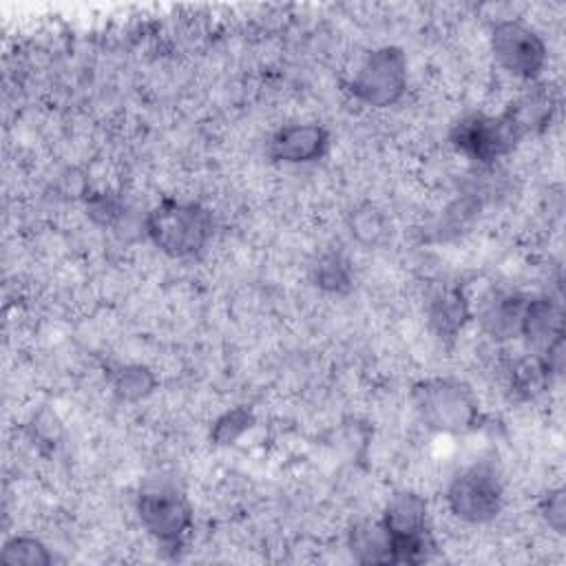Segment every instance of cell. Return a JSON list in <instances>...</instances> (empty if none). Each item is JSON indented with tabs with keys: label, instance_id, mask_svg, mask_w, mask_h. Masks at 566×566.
Returning <instances> with one entry per match:
<instances>
[{
	"label": "cell",
	"instance_id": "16",
	"mask_svg": "<svg viewBox=\"0 0 566 566\" xmlns=\"http://www.w3.org/2000/svg\"><path fill=\"white\" fill-rule=\"evenodd\" d=\"M113 389L122 400H139L155 389V376L148 367L126 365L115 371Z\"/></svg>",
	"mask_w": 566,
	"mask_h": 566
},
{
	"label": "cell",
	"instance_id": "3",
	"mask_svg": "<svg viewBox=\"0 0 566 566\" xmlns=\"http://www.w3.org/2000/svg\"><path fill=\"white\" fill-rule=\"evenodd\" d=\"M504 502L502 478L491 462H478L462 469L447 489L451 513L464 522L482 524L493 520Z\"/></svg>",
	"mask_w": 566,
	"mask_h": 566
},
{
	"label": "cell",
	"instance_id": "8",
	"mask_svg": "<svg viewBox=\"0 0 566 566\" xmlns=\"http://www.w3.org/2000/svg\"><path fill=\"white\" fill-rule=\"evenodd\" d=\"M137 515L144 528L168 548L179 546L192 526V509L175 489L142 491Z\"/></svg>",
	"mask_w": 566,
	"mask_h": 566
},
{
	"label": "cell",
	"instance_id": "13",
	"mask_svg": "<svg viewBox=\"0 0 566 566\" xmlns=\"http://www.w3.org/2000/svg\"><path fill=\"white\" fill-rule=\"evenodd\" d=\"M349 551L360 564H394L391 537L380 522H360L349 531Z\"/></svg>",
	"mask_w": 566,
	"mask_h": 566
},
{
	"label": "cell",
	"instance_id": "20",
	"mask_svg": "<svg viewBox=\"0 0 566 566\" xmlns=\"http://www.w3.org/2000/svg\"><path fill=\"white\" fill-rule=\"evenodd\" d=\"M539 513L553 531L564 533V528H566V495H564V489L548 491L539 502Z\"/></svg>",
	"mask_w": 566,
	"mask_h": 566
},
{
	"label": "cell",
	"instance_id": "2",
	"mask_svg": "<svg viewBox=\"0 0 566 566\" xmlns=\"http://www.w3.org/2000/svg\"><path fill=\"white\" fill-rule=\"evenodd\" d=\"M413 402L420 418L442 433H467L478 420V402L471 389L453 378H429L413 387Z\"/></svg>",
	"mask_w": 566,
	"mask_h": 566
},
{
	"label": "cell",
	"instance_id": "4",
	"mask_svg": "<svg viewBox=\"0 0 566 566\" xmlns=\"http://www.w3.org/2000/svg\"><path fill=\"white\" fill-rule=\"evenodd\" d=\"M382 524L391 537L394 564H420L433 548L427 528V502L418 493H396L385 513Z\"/></svg>",
	"mask_w": 566,
	"mask_h": 566
},
{
	"label": "cell",
	"instance_id": "17",
	"mask_svg": "<svg viewBox=\"0 0 566 566\" xmlns=\"http://www.w3.org/2000/svg\"><path fill=\"white\" fill-rule=\"evenodd\" d=\"M349 230L352 234L365 243V245H376L385 239L387 234V221L382 217L380 210H376L374 206H360L352 212L349 217Z\"/></svg>",
	"mask_w": 566,
	"mask_h": 566
},
{
	"label": "cell",
	"instance_id": "6",
	"mask_svg": "<svg viewBox=\"0 0 566 566\" xmlns=\"http://www.w3.org/2000/svg\"><path fill=\"white\" fill-rule=\"evenodd\" d=\"M522 137L524 133L509 111L497 117L469 115L460 119L451 133L453 146L482 164L511 153Z\"/></svg>",
	"mask_w": 566,
	"mask_h": 566
},
{
	"label": "cell",
	"instance_id": "14",
	"mask_svg": "<svg viewBox=\"0 0 566 566\" xmlns=\"http://www.w3.org/2000/svg\"><path fill=\"white\" fill-rule=\"evenodd\" d=\"M312 281L316 287L334 294H345L352 287V270L343 254L327 252L321 254L312 265Z\"/></svg>",
	"mask_w": 566,
	"mask_h": 566
},
{
	"label": "cell",
	"instance_id": "7",
	"mask_svg": "<svg viewBox=\"0 0 566 566\" xmlns=\"http://www.w3.org/2000/svg\"><path fill=\"white\" fill-rule=\"evenodd\" d=\"M491 49L502 69L533 80L546 64L544 40L520 20H500L491 31Z\"/></svg>",
	"mask_w": 566,
	"mask_h": 566
},
{
	"label": "cell",
	"instance_id": "21",
	"mask_svg": "<svg viewBox=\"0 0 566 566\" xmlns=\"http://www.w3.org/2000/svg\"><path fill=\"white\" fill-rule=\"evenodd\" d=\"M88 214L102 223V226H111L115 219H119L122 214V201L113 195H95L91 201H88Z\"/></svg>",
	"mask_w": 566,
	"mask_h": 566
},
{
	"label": "cell",
	"instance_id": "10",
	"mask_svg": "<svg viewBox=\"0 0 566 566\" xmlns=\"http://www.w3.org/2000/svg\"><path fill=\"white\" fill-rule=\"evenodd\" d=\"M528 298L520 294H495L480 310L482 329L495 340H509L520 336L522 318Z\"/></svg>",
	"mask_w": 566,
	"mask_h": 566
},
{
	"label": "cell",
	"instance_id": "11",
	"mask_svg": "<svg viewBox=\"0 0 566 566\" xmlns=\"http://www.w3.org/2000/svg\"><path fill=\"white\" fill-rule=\"evenodd\" d=\"M471 318V307L460 287L438 292L429 305V325L440 338H453Z\"/></svg>",
	"mask_w": 566,
	"mask_h": 566
},
{
	"label": "cell",
	"instance_id": "15",
	"mask_svg": "<svg viewBox=\"0 0 566 566\" xmlns=\"http://www.w3.org/2000/svg\"><path fill=\"white\" fill-rule=\"evenodd\" d=\"M49 548L35 537H11L4 542L0 551V562L9 566H49L51 564Z\"/></svg>",
	"mask_w": 566,
	"mask_h": 566
},
{
	"label": "cell",
	"instance_id": "9",
	"mask_svg": "<svg viewBox=\"0 0 566 566\" xmlns=\"http://www.w3.org/2000/svg\"><path fill=\"white\" fill-rule=\"evenodd\" d=\"M327 144L329 133L321 124H290L272 135L268 155L283 164H305L318 159Z\"/></svg>",
	"mask_w": 566,
	"mask_h": 566
},
{
	"label": "cell",
	"instance_id": "19",
	"mask_svg": "<svg viewBox=\"0 0 566 566\" xmlns=\"http://www.w3.org/2000/svg\"><path fill=\"white\" fill-rule=\"evenodd\" d=\"M254 418L245 407H234L232 411H226L212 427L210 438L217 444H232L243 431H248L252 427Z\"/></svg>",
	"mask_w": 566,
	"mask_h": 566
},
{
	"label": "cell",
	"instance_id": "18",
	"mask_svg": "<svg viewBox=\"0 0 566 566\" xmlns=\"http://www.w3.org/2000/svg\"><path fill=\"white\" fill-rule=\"evenodd\" d=\"M546 382H548V374L539 363V358L520 360L511 371V387L520 398L537 396Z\"/></svg>",
	"mask_w": 566,
	"mask_h": 566
},
{
	"label": "cell",
	"instance_id": "1",
	"mask_svg": "<svg viewBox=\"0 0 566 566\" xmlns=\"http://www.w3.org/2000/svg\"><path fill=\"white\" fill-rule=\"evenodd\" d=\"M150 241L170 256H192L212 234V214L192 201L161 199L144 219Z\"/></svg>",
	"mask_w": 566,
	"mask_h": 566
},
{
	"label": "cell",
	"instance_id": "5",
	"mask_svg": "<svg viewBox=\"0 0 566 566\" xmlns=\"http://www.w3.org/2000/svg\"><path fill=\"white\" fill-rule=\"evenodd\" d=\"M352 95L367 106H391L407 88V57L398 46H382L363 60L352 84Z\"/></svg>",
	"mask_w": 566,
	"mask_h": 566
},
{
	"label": "cell",
	"instance_id": "12",
	"mask_svg": "<svg viewBox=\"0 0 566 566\" xmlns=\"http://www.w3.org/2000/svg\"><path fill=\"white\" fill-rule=\"evenodd\" d=\"M559 334H564L559 305L546 296L528 301L524 310L520 336H524L531 345L544 349Z\"/></svg>",
	"mask_w": 566,
	"mask_h": 566
}]
</instances>
